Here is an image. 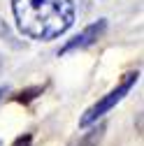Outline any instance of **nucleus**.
Wrapping results in <instances>:
<instances>
[{
	"label": "nucleus",
	"instance_id": "f257e3e1",
	"mask_svg": "<svg viewBox=\"0 0 144 146\" xmlns=\"http://www.w3.org/2000/svg\"><path fill=\"white\" fill-rule=\"evenodd\" d=\"M16 28L28 40L51 42L65 35L75 23L72 0H12Z\"/></svg>",
	"mask_w": 144,
	"mask_h": 146
},
{
	"label": "nucleus",
	"instance_id": "f03ea898",
	"mask_svg": "<svg viewBox=\"0 0 144 146\" xmlns=\"http://www.w3.org/2000/svg\"><path fill=\"white\" fill-rule=\"evenodd\" d=\"M137 77H139L137 72H130V74H125V79H123L114 90H109V93H107L100 102H95L93 107H88L86 111H84V116L79 118V127H88V125H93L100 116H105L107 111H112V109H114L125 95H128V93H130V88L135 86Z\"/></svg>",
	"mask_w": 144,
	"mask_h": 146
},
{
	"label": "nucleus",
	"instance_id": "7ed1b4c3",
	"mask_svg": "<svg viewBox=\"0 0 144 146\" xmlns=\"http://www.w3.org/2000/svg\"><path fill=\"white\" fill-rule=\"evenodd\" d=\"M105 28H107V21L105 19H100V21H95V23H91L88 28H84V33H79L75 40H70L63 49H61V53H70V51H77V49H86V46H91V44H95L100 37H102V33H105Z\"/></svg>",
	"mask_w": 144,
	"mask_h": 146
},
{
	"label": "nucleus",
	"instance_id": "20e7f679",
	"mask_svg": "<svg viewBox=\"0 0 144 146\" xmlns=\"http://www.w3.org/2000/svg\"><path fill=\"white\" fill-rule=\"evenodd\" d=\"M30 141H33V137H30V135H26V137H19L12 146H30Z\"/></svg>",
	"mask_w": 144,
	"mask_h": 146
},
{
	"label": "nucleus",
	"instance_id": "39448f33",
	"mask_svg": "<svg viewBox=\"0 0 144 146\" xmlns=\"http://www.w3.org/2000/svg\"><path fill=\"white\" fill-rule=\"evenodd\" d=\"M0 37H7V40H12V35H9V30H7L5 21H0Z\"/></svg>",
	"mask_w": 144,
	"mask_h": 146
},
{
	"label": "nucleus",
	"instance_id": "423d86ee",
	"mask_svg": "<svg viewBox=\"0 0 144 146\" xmlns=\"http://www.w3.org/2000/svg\"><path fill=\"white\" fill-rule=\"evenodd\" d=\"M3 95H5V88H0V98H3Z\"/></svg>",
	"mask_w": 144,
	"mask_h": 146
}]
</instances>
